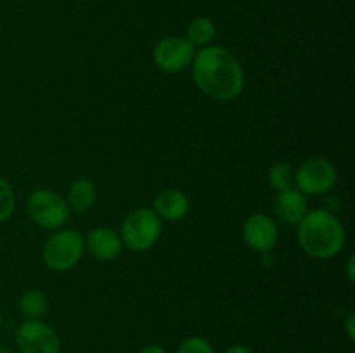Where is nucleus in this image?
Instances as JSON below:
<instances>
[{
	"label": "nucleus",
	"mask_w": 355,
	"mask_h": 353,
	"mask_svg": "<svg viewBox=\"0 0 355 353\" xmlns=\"http://www.w3.org/2000/svg\"><path fill=\"white\" fill-rule=\"evenodd\" d=\"M191 68L194 85L210 99L227 102L238 99L245 90L241 62L222 45H208L196 51Z\"/></svg>",
	"instance_id": "f257e3e1"
},
{
	"label": "nucleus",
	"mask_w": 355,
	"mask_h": 353,
	"mask_svg": "<svg viewBox=\"0 0 355 353\" xmlns=\"http://www.w3.org/2000/svg\"><path fill=\"white\" fill-rule=\"evenodd\" d=\"M297 241L305 255L315 260H331L345 248L347 232L335 213L315 208L298 221Z\"/></svg>",
	"instance_id": "f03ea898"
},
{
	"label": "nucleus",
	"mask_w": 355,
	"mask_h": 353,
	"mask_svg": "<svg viewBox=\"0 0 355 353\" xmlns=\"http://www.w3.org/2000/svg\"><path fill=\"white\" fill-rule=\"evenodd\" d=\"M163 232V224L153 208H135L127 217L120 227V237L123 248L134 253L149 251L159 241Z\"/></svg>",
	"instance_id": "7ed1b4c3"
},
{
	"label": "nucleus",
	"mask_w": 355,
	"mask_h": 353,
	"mask_svg": "<svg viewBox=\"0 0 355 353\" xmlns=\"http://www.w3.org/2000/svg\"><path fill=\"white\" fill-rule=\"evenodd\" d=\"M85 253V239L73 228H59L47 237L42 248L45 266L54 272L75 269Z\"/></svg>",
	"instance_id": "20e7f679"
},
{
	"label": "nucleus",
	"mask_w": 355,
	"mask_h": 353,
	"mask_svg": "<svg viewBox=\"0 0 355 353\" xmlns=\"http://www.w3.org/2000/svg\"><path fill=\"white\" fill-rule=\"evenodd\" d=\"M28 217L33 224L45 230H59L69 221L68 203L59 192L51 189H38L30 194L26 203Z\"/></svg>",
	"instance_id": "39448f33"
},
{
	"label": "nucleus",
	"mask_w": 355,
	"mask_h": 353,
	"mask_svg": "<svg viewBox=\"0 0 355 353\" xmlns=\"http://www.w3.org/2000/svg\"><path fill=\"white\" fill-rule=\"evenodd\" d=\"M336 180V166L322 156L305 159L298 170H295V187L304 196H322L335 187Z\"/></svg>",
	"instance_id": "423d86ee"
},
{
	"label": "nucleus",
	"mask_w": 355,
	"mask_h": 353,
	"mask_svg": "<svg viewBox=\"0 0 355 353\" xmlns=\"http://www.w3.org/2000/svg\"><path fill=\"white\" fill-rule=\"evenodd\" d=\"M196 47L180 35L159 38L153 47V62L163 73H180L193 64Z\"/></svg>",
	"instance_id": "0eeeda50"
},
{
	"label": "nucleus",
	"mask_w": 355,
	"mask_h": 353,
	"mask_svg": "<svg viewBox=\"0 0 355 353\" xmlns=\"http://www.w3.org/2000/svg\"><path fill=\"white\" fill-rule=\"evenodd\" d=\"M16 345L21 353H59L61 338L52 325L40 320H24L17 327Z\"/></svg>",
	"instance_id": "6e6552de"
},
{
	"label": "nucleus",
	"mask_w": 355,
	"mask_h": 353,
	"mask_svg": "<svg viewBox=\"0 0 355 353\" xmlns=\"http://www.w3.org/2000/svg\"><path fill=\"white\" fill-rule=\"evenodd\" d=\"M279 239L277 224L270 215L253 213L243 224V241L252 251L266 253L272 251Z\"/></svg>",
	"instance_id": "1a4fd4ad"
},
{
	"label": "nucleus",
	"mask_w": 355,
	"mask_h": 353,
	"mask_svg": "<svg viewBox=\"0 0 355 353\" xmlns=\"http://www.w3.org/2000/svg\"><path fill=\"white\" fill-rule=\"evenodd\" d=\"M85 251L97 262H113L123 251L120 234L110 227H96L87 234Z\"/></svg>",
	"instance_id": "9d476101"
},
{
	"label": "nucleus",
	"mask_w": 355,
	"mask_h": 353,
	"mask_svg": "<svg viewBox=\"0 0 355 353\" xmlns=\"http://www.w3.org/2000/svg\"><path fill=\"white\" fill-rule=\"evenodd\" d=\"M274 211H276V217L281 224L298 225V221L309 211L307 196H304L297 187L281 190L274 199Z\"/></svg>",
	"instance_id": "9b49d317"
},
{
	"label": "nucleus",
	"mask_w": 355,
	"mask_h": 353,
	"mask_svg": "<svg viewBox=\"0 0 355 353\" xmlns=\"http://www.w3.org/2000/svg\"><path fill=\"white\" fill-rule=\"evenodd\" d=\"M189 197L179 189H165L153 201V211L165 221H179L189 213Z\"/></svg>",
	"instance_id": "f8f14e48"
},
{
	"label": "nucleus",
	"mask_w": 355,
	"mask_h": 353,
	"mask_svg": "<svg viewBox=\"0 0 355 353\" xmlns=\"http://www.w3.org/2000/svg\"><path fill=\"white\" fill-rule=\"evenodd\" d=\"M97 201V187L90 179H78L69 185L66 203L75 213H87Z\"/></svg>",
	"instance_id": "ddd939ff"
},
{
	"label": "nucleus",
	"mask_w": 355,
	"mask_h": 353,
	"mask_svg": "<svg viewBox=\"0 0 355 353\" xmlns=\"http://www.w3.org/2000/svg\"><path fill=\"white\" fill-rule=\"evenodd\" d=\"M17 308L26 320H40L49 310V298L44 291L30 289L19 298Z\"/></svg>",
	"instance_id": "4468645a"
},
{
	"label": "nucleus",
	"mask_w": 355,
	"mask_h": 353,
	"mask_svg": "<svg viewBox=\"0 0 355 353\" xmlns=\"http://www.w3.org/2000/svg\"><path fill=\"white\" fill-rule=\"evenodd\" d=\"M217 37V26L210 17L198 16L187 24L186 38L194 45V47H208Z\"/></svg>",
	"instance_id": "2eb2a0df"
},
{
	"label": "nucleus",
	"mask_w": 355,
	"mask_h": 353,
	"mask_svg": "<svg viewBox=\"0 0 355 353\" xmlns=\"http://www.w3.org/2000/svg\"><path fill=\"white\" fill-rule=\"evenodd\" d=\"M267 182L274 190L281 192L295 187V170L290 163L277 161L267 172Z\"/></svg>",
	"instance_id": "dca6fc26"
},
{
	"label": "nucleus",
	"mask_w": 355,
	"mask_h": 353,
	"mask_svg": "<svg viewBox=\"0 0 355 353\" xmlns=\"http://www.w3.org/2000/svg\"><path fill=\"white\" fill-rule=\"evenodd\" d=\"M16 210V196L3 176H0V224H6Z\"/></svg>",
	"instance_id": "f3484780"
},
{
	"label": "nucleus",
	"mask_w": 355,
	"mask_h": 353,
	"mask_svg": "<svg viewBox=\"0 0 355 353\" xmlns=\"http://www.w3.org/2000/svg\"><path fill=\"white\" fill-rule=\"evenodd\" d=\"M177 353H215L214 346L201 336H191L180 343Z\"/></svg>",
	"instance_id": "a211bd4d"
},
{
	"label": "nucleus",
	"mask_w": 355,
	"mask_h": 353,
	"mask_svg": "<svg viewBox=\"0 0 355 353\" xmlns=\"http://www.w3.org/2000/svg\"><path fill=\"white\" fill-rule=\"evenodd\" d=\"M343 327H345V332L347 336H349L350 341H354L355 339V314L354 311H349L345 317V320H343Z\"/></svg>",
	"instance_id": "6ab92c4d"
},
{
	"label": "nucleus",
	"mask_w": 355,
	"mask_h": 353,
	"mask_svg": "<svg viewBox=\"0 0 355 353\" xmlns=\"http://www.w3.org/2000/svg\"><path fill=\"white\" fill-rule=\"evenodd\" d=\"M345 273H347V279L349 282H355V256L350 255L347 258V266H345Z\"/></svg>",
	"instance_id": "aec40b11"
},
{
	"label": "nucleus",
	"mask_w": 355,
	"mask_h": 353,
	"mask_svg": "<svg viewBox=\"0 0 355 353\" xmlns=\"http://www.w3.org/2000/svg\"><path fill=\"white\" fill-rule=\"evenodd\" d=\"M224 353H253V352L245 345H232V346H229Z\"/></svg>",
	"instance_id": "412c9836"
},
{
	"label": "nucleus",
	"mask_w": 355,
	"mask_h": 353,
	"mask_svg": "<svg viewBox=\"0 0 355 353\" xmlns=\"http://www.w3.org/2000/svg\"><path fill=\"white\" fill-rule=\"evenodd\" d=\"M139 353H166V350L159 345H148L144 346Z\"/></svg>",
	"instance_id": "4be33fe9"
},
{
	"label": "nucleus",
	"mask_w": 355,
	"mask_h": 353,
	"mask_svg": "<svg viewBox=\"0 0 355 353\" xmlns=\"http://www.w3.org/2000/svg\"><path fill=\"white\" fill-rule=\"evenodd\" d=\"M0 353H10L9 348H6V346H3L2 343H0Z\"/></svg>",
	"instance_id": "5701e85b"
},
{
	"label": "nucleus",
	"mask_w": 355,
	"mask_h": 353,
	"mask_svg": "<svg viewBox=\"0 0 355 353\" xmlns=\"http://www.w3.org/2000/svg\"><path fill=\"white\" fill-rule=\"evenodd\" d=\"M2 324H3V317H2V311H0V329H2Z\"/></svg>",
	"instance_id": "b1692460"
}]
</instances>
